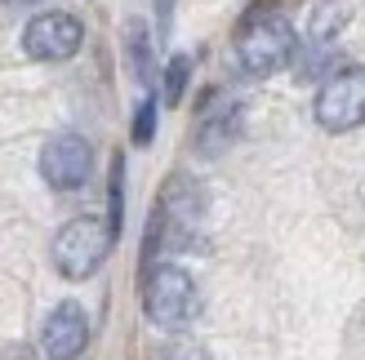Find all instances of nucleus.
I'll use <instances>...</instances> for the list:
<instances>
[{
	"instance_id": "obj_2",
	"label": "nucleus",
	"mask_w": 365,
	"mask_h": 360,
	"mask_svg": "<svg viewBox=\"0 0 365 360\" xmlns=\"http://www.w3.org/2000/svg\"><path fill=\"white\" fill-rule=\"evenodd\" d=\"M143 307H148V320L160 329H182L192 325L196 312H200V294L192 276L174 263H160V267H148L143 276Z\"/></svg>"
},
{
	"instance_id": "obj_7",
	"label": "nucleus",
	"mask_w": 365,
	"mask_h": 360,
	"mask_svg": "<svg viewBox=\"0 0 365 360\" xmlns=\"http://www.w3.org/2000/svg\"><path fill=\"white\" fill-rule=\"evenodd\" d=\"M89 343V316L81 302H58L41 329V351L49 360H76Z\"/></svg>"
},
{
	"instance_id": "obj_14",
	"label": "nucleus",
	"mask_w": 365,
	"mask_h": 360,
	"mask_svg": "<svg viewBox=\"0 0 365 360\" xmlns=\"http://www.w3.org/2000/svg\"><path fill=\"white\" fill-rule=\"evenodd\" d=\"M5 360H36V356H31V351H23V347H14V351H9Z\"/></svg>"
},
{
	"instance_id": "obj_5",
	"label": "nucleus",
	"mask_w": 365,
	"mask_h": 360,
	"mask_svg": "<svg viewBox=\"0 0 365 360\" xmlns=\"http://www.w3.org/2000/svg\"><path fill=\"white\" fill-rule=\"evenodd\" d=\"M81 41H85L81 18L63 14V9L36 14L27 23V31H23V49H27V58H36V63H63V58H71V53L81 49Z\"/></svg>"
},
{
	"instance_id": "obj_9",
	"label": "nucleus",
	"mask_w": 365,
	"mask_h": 360,
	"mask_svg": "<svg viewBox=\"0 0 365 360\" xmlns=\"http://www.w3.org/2000/svg\"><path fill=\"white\" fill-rule=\"evenodd\" d=\"M125 45H130V58H134L138 80L148 85V80H152V49H148V27H143V23H130V31H125Z\"/></svg>"
},
{
	"instance_id": "obj_15",
	"label": "nucleus",
	"mask_w": 365,
	"mask_h": 360,
	"mask_svg": "<svg viewBox=\"0 0 365 360\" xmlns=\"http://www.w3.org/2000/svg\"><path fill=\"white\" fill-rule=\"evenodd\" d=\"M5 5H36V0H5Z\"/></svg>"
},
{
	"instance_id": "obj_6",
	"label": "nucleus",
	"mask_w": 365,
	"mask_h": 360,
	"mask_svg": "<svg viewBox=\"0 0 365 360\" xmlns=\"http://www.w3.org/2000/svg\"><path fill=\"white\" fill-rule=\"evenodd\" d=\"M41 174L53 191H76L94 174V147L81 134H53L41 147Z\"/></svg>"
},
{
	"instance_id": "obj_12",
	"label": "nucleus",
	"mask_w": 365,
	"mask_h": 360,
	"mask_svg": "<svg viewBox=\"0 0 365 360\" xmlns=\"http://www.w3.org/2000/svg\"><path fill=\"white\" fill-rule=\"evenodd\" d=\"M152 134H156V98H148L138 107V116H134V142L138 147H148Z\"/></svg>"
},
{
	"instance_id": "obj_8",
	"label": "nucleus",
	"mask_w": 365,
	"mask_h": 360,
	"mask_svg": "<svg viewBox=\"0 0 365 360\" xmlns=\"http://www.w3.org/2000/svg\"><path fill=\"white\" fill-rule=\"evenodd\" d=\"M334 71H343L339 67V49H334V41H312L303 49V58H299V80H330Z\"/></svg>"
},
{
	"instance_id": "obj_3",
	"label": "nucleus",
	"mask_w": 365,
	"mask_h": 360,
	"mask_svg": "<svg viewBox=\"0 0 365 360\" xmlns=\"http://www.w3.org/2000/svg\"><path fill=\"white\" fill-rule=\"evenodd\" d=\"M107 249H112V227H103L98 218H71L53 236V267L67 280H85L103 267Z\"/></svg>"
},
{
	"instance_id": "obj_4",
	"label": "nucleus",
	"mask_w": 365,
	"mask_h": 360,
	"mask_svg": "<svg viewBox=\"0 0 365 360\" xmlns=\"http://www.w3.org/2000/svg\"><path fill=\"white\" fill-rule=\"evenodd\" d=\"M317 125L330 134H348L365 125V67H343L317 94Z\"/></svg>"
},
{
	"instance_id": "obj_10",
	"label": "nucleus",
	"mask_w": 365,
	"mask_h": 360,
	"mask_svg": "<svg viewBox=\"0 0 365 360\" xmlns=\"http://www.w3.org/2000/svg\"><path fill=\"white\" fill-rule=\"evenodd\" d=\"M343 23H348V9L343 5H321L312 14V41H334L343 31Z\"/></svg>"
},
{
	"instance_id": "obj_13",
	"label": "nucleus",
	"mask_w": 365,
	"mask_h": 360,
	"mask_svg": "<svg viewBox=\"0 0 365 360\" xmlns=\"http://www.w3.org/2000/svg\"><path fill=\"white\" fill-rule=\"evenodd\" d=\"M170 360H210V356L200 351V347H192V343H187V347H178V351H170Z\"/></svg>"
},
{
	"instance_id": "obj_11",
	"label": "nucleus",
	"mask_w": 365,
	"mask_h": 360,
	"mask_svg": "<svg viewBox=\"0 0 365 360\" xmlns=\"http://www.w3.org/2000/svg\"><path fill=\"white\" fill-rule=\"evenodd\" d=\"M187 71H192V58H187V53H174L170 67H165V102L182 98V89H187Z\"/></svg>"
},
{
	"instance_id": "obj_1",
	"label": "nucleus",
	"mask_w": 365,
	"mask_h": 360,
	"mask_svg": "<svg viewBox=\"0 0 365 360\" xmlns=\"http://www.w3.org/2000/svg\"><path fill=\"white\" fill-rule=\"evenodd\" d=\"M299 36L281 14H254L236 31V67L245 76H277L281 67L294 63Z\"/></svg>"
}]
</instances>
